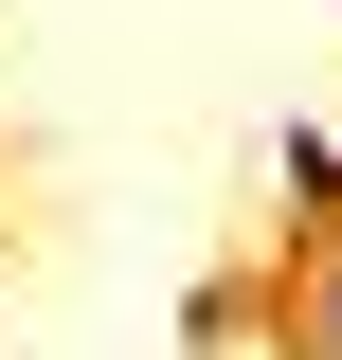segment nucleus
I'll list each match as a JSON object with an SVG mask.
<instances>
[{
    "mask_svg": "<svg viewBox=\"0 0 342 360\" xmlns=\"http://www.w3.org/2000/svg\"><path fill=\"white\" fill-rule=\"evenodd\" d=\"M270 180H289V217L342 234V127H289V144H270Z\"/></svg>",
    "mask_w": 342,
    "mask_h": 360,
    "instance_id": "f257e3e1",
    "label": "nucleus"
}]
</instances>
